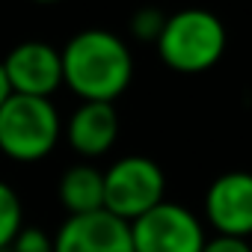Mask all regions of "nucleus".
Segmentation results:
<instances>
[{"label":"nucleus","mask_w":252,"mask_h":252,"mask_svg":"<svg viewBox=\"0 0 252 252\" xmlns=\"http://www.w3.org/2000/svg\"><path fill=\"white\" fill-rule=\"evenodd\" d=\"M65 140L80 158H101L119 140V113L113 104L83 101L65 122Z\"/></svg>","instance_id":"1a4fd4ad"},{"label":"nucleus","mask_w":252,"mask_h":252,"mask_svg":"<svg viewBox=\"0 0 252 252\" xmlns=\"http://www.w3.org/2000/svg\"><path fill=\"white\" fill-rule=\"evenodd\" d=\"M225 42L228 36L220 15L202 6H187L166 15L155 48L166 68L178 74H202L222 60Z\"/></svg>","instance_id":"f03ea898"},{"label":"nucleus","mask_w":252,"mask_h":252,"mask_svg":"<svg viewBox=\"0 0 252 252\" xmlns=\"http://www.w3.org/2000/svg\"><path fill=\"white\" fill-rule=\"evenodd\" d=\"M24 228V208H21V199L18 193L0 181V252H6L9 243L15 240V234Z\"/></svg>","instance_id":"9b49d317"},{"label":"nucleus","mask_w":252,"mask_h":252,"mask_svg":"<svg viewBox=\"0 0 252 252\" xmlns=\"http://www.w3.org/2000/svg\"><path fill=\"white\" fill-rule=\"evenodd\" d=\"M166 24V12L158 9V6H140L134 15H131V36L140 39V42H149L155 45L160 30Z\"/></svg>","instance_id":"f8f14e48"},{"label":"nucleus","mask_w":252,"mask_h":252,"mask_svg":"<svg viewBox=\"0 0 252 252\" xmlns=\"http://www.w3.org/2000/svg\"><path fill=\"white\" fill-rule=\"evenodd\" d=\"M54 252H134L131 225L104 208L65 217L54 234Z\"/></svg>","instance_id":"6e6552de"},{"label":"nucleus","mask_w":252,"mask_h":252,"mask_svg":"<svg viewBox=\"0 0 252 252\" xmlns=\"http://www.w3.org/2000/svg\"><path fill=\"white\" fill-rule=\"evenodd\" d=\"M63 137V122L51 98L9 95L0 104V152L18 163L48 158Z\"/></svg>","instance_id":"7ed1b4c3"},{"label":"nucleus","mask_w":252,"mask_h":252,"mask_svg":"<svg viewBox=\"0 0 252 252\" xmlns=\"http://www.w3.org/2000/svg\"><path fill=\"white\" fill-rule=\"evenodd\" d=\"M57 199L68 217L92 214L104 208V172L92 163H74L63 172L57 184Z\"/></svg>","instance_id":"9d476101"},{"label":"nucleus","mask_w":252,"mask_h":252,"mask_svg":"<svg viewBox=\"0 0 252 252\" xmlns=\"http://www.w3.org/2000/svg\"><path fill=\"white\" fill-rule=\"evenodd\" d=\"M36 3H60V0H36Z\"/></svg>","instance_id":"dca6fc26"},{"label":"nucleus","mask_w":252,"mask_h":252,"mask_svg":"<svg viewBox=\"0 0 252 252\" xmlns=\"http://www.w3.org/2000/svg\"><path fill=\"white\" fill-rule=\"evenodd\" d=\"M163 199L166 175L152 158L128 155L104 169V211L125 222H134Z\"/></svg>","instance_id":"20e7f679"},{"label":"nucleus","mask_w":252,"mask_h":252,"mask_svg":"<svg viewBox=\"0 0 252 252\" xmlns=\"http://www.w3.org/2000/svg\"><path fill=\"white\" fill-rule=\"evenodd\" d=\"M6 252H54V237L42 228H21Z\"/></svg>","instance_id":"ddd939ff"},{"label":"nucleus","mask_w":252,"mask_h":252,"mask_svg":"<svg viewBox=\"0 0 252 252\" xmlns=\"http://www.w3.org/2000/svg\"><path fill=\"white\" fill-rule=\"evenodd\" d=\"M63 60V86H68L80 101L113 104L134 77V57L110 30H80L60 51Z\"/></svg>","instance_id":"f257e3e1"},{"label":"nucleus","mask_w":252,"mask_h":252,"mask_svg":"<svg viewBox=\"0 0 252 252\" xmlns=\"http://www.w3.org/2000/svg\"><path fill=\"white\" fill-rule=\"evenodd\" d=\"M202 211L217 234L246 240L252 234V172L231 169L217 175L205 190Z\"/></svg>","instance_id":"423d86ee"},{"label":"nucleus","mask_w":252,"mask_h":252,"mask_svg":"<svg viewBox=\"0 0 252 252\" xmlns=\"http://www.w3.org/2000/svg\"><path fill=\"white\" fill-rule=\"evenodd\" d=\"M202 252H252V246H249V240H243V237L214 234V237H208V240H205Z\"/></svg>","instance_id":"4468645a"},{"label":"nucleus","mask_w":252,"mask_h":252,"mask_svg":"<svg viewBox=\"0 0 252 252\" xmlns=\"http://www.w3.org/2000/svg\"><path fill=\"white\" fill-rule=\"evenodd\" d=\"M128 225L134 252H202L208 240L202 220L190 208L166 199Z\"/></svg>","instance_id":"39448f33"},{"label":"nucleus","mask_w":252,"mask_h":252,"mask_svg":"<svg viewBox=\"0 0 252 252\" xmlns=\"http://www.w3.org/2000/svg\"><path fill=\"white\" fill-rule=\"evenodd\" d=\"M9 95H12V89H9V80H6V71H3V63H0V104H3Z\"/></svg>","instance_id":"2eb2a0df"},{"label":"nucleus","mask_w":252,"mask_h":252,"mask_svg":"<svg viewBox=\"0 0 252 252\" xmlns=\"http://www.w3.org/2000/svg\"><path fill=\"white\" fill-rule=\"evenodd\" d=\"M0 63L12 95L51 98L63 86V60L60 51L48 42H21Z\"/></svg>","instance_id":"0eeeda50"}]
</instances>
